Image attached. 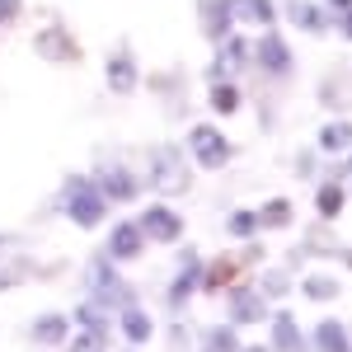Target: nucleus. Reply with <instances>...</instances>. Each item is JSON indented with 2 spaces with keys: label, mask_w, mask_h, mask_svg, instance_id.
Here are the masks:
<instances>
[{
  "label": "nucleus",
  "mask_w": 352,
  "mask_h": 352,
  "mask_svg": "<svg viewBox=\"0 0 352 352\" xmlns=\"http://www.w3.org/2000/svg\"><path fill=\"white\" fill-rule=\"evenodd\" d=\"M296 174H300V179L315 174V151H300V155H296Z\"/></svg>",
  "instance_id": "72a5a7b5"
},
{
  "label": "nucleus",
  "mask_w": 352,
  "mask_h": 352,
  "mask_svg": "<svg viewBox=\"0 0 352 352\" xmlns=\"http://www.w3.org/2000/svg\"><path fill=\"white\" fill-rule=\"evenodd\" d=\"M263 324H268V348L272 352H305V333H300L292 310H277V315H268Z\"/></svg>",
  "instance_id": "ddd939ff"
},
{
  "label": "nucleus",
  "mask_w": 352,
  "mask_h": 352,
  "mask_svg": "<svg viewBox=\"0 0 352 352\" xmlns=\"http://www.w3.org/2000/svg\"><path fill=\"white\" fill-rule=\"evenodd\" d=\"M127 352H136V348H127Z\"/></svg>",
  "instance_id": "a19ab883"
},
{
  "label": "nucleus",
  "mask_w": 352,
  "mask_h": 352,
  "mask_svg": "<svg viewBox=\"0 0 352 352\" xmlns=\"http://www.w3.org/2000/svg\"><path fill=\"white\" fill-rule=\"evenodd\" d=\"M226 235H230V240H254V235H258V212L235 207V212L226 217Z\"/></svg>",
  "instance_id": "a878e982"
},
{
  "label": "nucleus",
  "mask_w": 352,
  "mask_h": 352,
  "mask_svg": "<svg viewBox=\"0 0 352 352\" xmlns=\"http://www.w3.org/2000/svg\"><path fill=\"white\" fill-rule=\"evenodd\" d=\"M258 292H263V300H282L292 292V272L287 268H263L258 272Z\"/></svg>",
  "instance_id": "cd10ccee"
},
{
  "label": "nucleus",
  "mask_w": 352,
  "mask_h": 352,
  "mask_svg": "<svg viewBox=\"0 0 352 352\" xmlns=\"http://www.w3.org/2000/svg\"><path fill=\"white\" fill-rule=\"evenodd\" d=\"M19 10H24V0H0V33H5V24L19 19Z\"/></svg>",
  "instance_id": "473e14b6"
},
{
  "label": "nucleus",
  "mask_w": 352,
  "mask_h": 352,
  "mask_svg": "<svg viewBox=\"0 0 352 352\" xmlns=\"http://www.w3.org/2000/svg\"><path fill=\"white\" fill-rule=\"evenodd\" d=\"M94 184H99V192L109 197V207L141 197V174H132L122 160H99L94 164Z\"/></svg>",
  "instance_id": "423d86ee"
},
{
  "label": "nucleus",
  "mask_w": 352,
  "mask_h": 352,
  "mask_svg": "<svg viewBox=\"0 0 352 352\" xmlns=\"http://www.w3.org/2000/svg\"><path fill=\"white\" fill-rule=\"evenodd\" d=\"M305 343L315 352H352V333H348V324H338V320H320V324L310 329Z\"/></svg>",
  "instance_id": "f3484780"
},
{
  "label": "nucleus",
  "mask_w": 352,
  "mask_h": 352,
  "mask_svg": "<svg viewBox=\"0 0 352 352\" xmlns=\"http://www.w3.org/2000/svg\"><path fill=\"white\" fill-rule=\"evenodd\" d=\"M52 207H56V212H66L80 230H94V226L109 221V197L99 192L94 179H85V174H66V179H61Z\"/></svg>",
  "instance_id": "f257e3e1"
},
{
  "label": "nucleus",
  "mask_w": 352,
  "mask_h": 352,
  "mask_svg": "<svg viewBox=\"0 0 352 352\" xmlns=\"http://www.w3.org/2000/svg\"><path fill=\"white\" fill-rule=\"evenodd\" d=\"M338 28H343V38L352 43V10H343V14H338Z\"/></svg>",
  "instance_id": "f704fd0d"
},
{
  "label": "nucleus",
  "mask_w": 352,
  "mask_h": 352,
  "mask_svg": "<svg viewBox=\"0 0 352 352\" xmlns=\"http://www.w3.org/2000/svg\"><path fill=\"white\" fill-rule=\"evenodd\" d=\"M254 66H258L263 76H272V80H287V76L296 71V56H292V47L282 43L277 28H268V33L254 43Z\"/></svg>",
  "instance_id": "0eeeda50"
},
{
  "label": "nucleus",
  "mask_w": 352,
  "mask_h": 352,
  "mask_svg": "<svg viewBox=\"0 0 352 352\" xmlns=\"http://www.w3.org/2000/svg\"><path fill=\"white\" fill-rule=\"evenodd\" d=\"M33 52L43 56V61H56V66H76V61H80V43L71 38V28L52 24V28H43V33L33 38Z\"/></svg>",
  "instance_id": "9b49d317"
},
{
  "label": "nucleus",
  "mask_w": 352,
  "mask_h": 352,
  "mask_svg": "<svg viewBox=\"0 0 352 352\" xmlns=\"http://www.w3.org/2000/svg\"><path fill=\"white\" fill-rule=\"evenodd\" d=\"M184 155H188V164H197V169H226V164L235 160V146H230L226 132H217L212 122H192L188 141H184Z\"/></svg>",
  "instance_id": "7ed1b4c3"
},
{
  "label": "nucleus",
  "mask_w": 352,
  "mask_h": 352,
  "mask_svg": "<svg viewBox=\"0 0 352 352\" xmlns=\"http://www.w3.org/2000/svg\"><path fill=\"white\" fill-rule=\"evenodd\" d=\"M136 85H141L136 52H132V47H118V52L109 56V89H113V94H132Z\"/></svg>",
  "instance_id": "2eb2a0df"
},
{
  "label": "nucleus",
  "mask_w": 352,
  "mask_h": 352,
  "mask_svg": "<svg viewBox=\"0 0 352 352\" xmlns=\"http://www.w3.org/2000/svg\"><path fill=\"white\" fill-rule=\"evenodd\" d=\"M136 226H141L146 244H179L184 240V217H179L174 207H164V202L146 207V212L136 217Z\"/></svg>",
  "instance_id": "1a4fd4ad"
},
{
  "label": "nucleus",
  "mask_w": 352,
  "mask_h": 352,
  "mask_svg": "<svg viewBox=\"0 0 352 352\" xmlns=\"http://www.w3.org/2000/svg\"><path fill=\"white\" fill-rule=\"evenodd\" d=\"M235 348H240V333H235V324H230V320L197 333V352H235Z\"/></svg>",
  "instance_id": "4be33fe9"
},
{
  "label": "nucleus",
  "mask_w": 352,
  "mask_h": 352,
  "mask_svg": "<svg viewBox=\"0 0 352 352\" xmlns=\"http://www.w3.org/2000/svg\"><path fill=\"white\" fill-rule=\"evenodd\" d=\"M235 272L240 263L235 258H217V263H202V277H197V292H207V296H221L230 282H235Z\"/></svg>",
  "instance_id": "aec40b11"
},
{
  "label": "nucleus",
  "mask_w": 352,
  "mask_h": 352,
  "mask_svg": "<svg viewBox=\"0 0 352 352\" xmlns=\"http://www.w3.org/2000/svg\"><path fill=\"white\" fill-rule=\"evenodd\" d=\"M240 19H254L258 28H272L277 5H272V0H240Z\"/></svg>",
  "instance_id": "c85d7f7f"
},
{
  "label": "nucleus",
  "mask_w": 352,
  "mask_h": 352,
  "mask_svg": "<svg viewBox=\"0 0 352 352\" xmlns=\"http://www.w3.org/2000/svg\"><path fill=\"white\" fill-rule=\"evenodd\" d=\"M118 329H122V338H127L132 348H141V343H151V333H155V324H151V315L141 310V300H136V305H122V310H118Z\"/></svg>",
  "instance_id": "a211bd4d"
},
{
  "label": "nucleus",
  "mask_w": 352,
  "mask_h": 352,
  "mask_svg": "<svg viewBox=\"0 0 352 352\" xmlns=\"http://www.w3.org/2000/svg\"><path fill=\"white\" fill-rule=\"evenodd\" d=\"M207 99H212V109L221 113V118H230V113H240V85H230V80H217L212 85V94H207Z\"/></svg>",
  "instance_id": "bb28decb"
},
{
  "label": "nucleus",
  "mask_w": 352,
  "mask_h": 352,
  "mask_svg": "<svg viewBox=\"0 0 352 352\" xmlns=\"http://www.w3.org/2000/svg\"><path fill=\"white\" fill-rule=\"evenodd\" d=\"M315 151H320V155H348V151H352V122H348V118L324 122L320 136H315Z\"/></svg>",
  "instance_id": "6ab92c4d"
},
{
  "label": "nucleus",
  "mask_w": 352,
  "mask_h": 352,
  "mask_svg": "<svg viewBox=\"0 0 352 352\" xmlns=\"http://www.w3.org/2000/svg\"><path fill=\"white\" fill-rule=\"evenodd\" d=\"M221 296H226V310H230V324H235V329H240V324H263V320L272 315L258 287H235V282H230Z\"/></svg>",
  "instance_id": "6e6552de"
},
{
  "label": "nucleus",
  "mask_w": 352,
  "mask_h": 352,
  "mask_svg": "<svg viewBox=\"0 0 352 352\" xmlns=\"http://www.w3.org/2000/svg\"><path fill=\"white\" fill-rule=\"evenodd\" d=\"M43 352H52V348H43Z\"/></svg>",
  "instance_id": "ea45409f"
},
{
  "label": "nucleus",
  "mask_w": 352,
  "mask_h": 352,
  "mask_svg": "<svg viewBox=\"0 0 352 352\" xmlns=\"http://www.w3.org/2000/svg\"><path fill=\"white\" fill-rule=\"evenodd\" d=\"M197 277H202V254H197L192 244H184V249H179V272H174L169 287H164V310H169V315H184V310H188V300L197 296Z\"/></svg>",
  "instance_id": "20e7f679"
},
{
  "label": "nucleus",
  "mask_w": 352,
  "mask_h": 352,
  "mask_svg": "<svg viewBox=\"0 0 352 352\" xmlns=\"http://www.w3.org/2000/svg\"><path fill=\"white\" fill-rule=\"evenodd\" d=\"M329 10H338V14H343V10H352V0H329Z\"/></svg>",
  "instance_id": "4c0bfd02"
},
{
  "label": "nucleus",
  "mask_w": 352,
  "mask_h": 352,
  "mask_svg": "<svg viewBox=\"0 0 352 352\" xmlns=\"http://www.w3.org/2000/svg\"><path fill=\"white\" fill-rule=\"evenodd\" d=\"M235 352H272V348H268V343H249V348H244V343H240Z\"/></svg>",
  "instance_id": "c9c22d12"
},
{
  "label": "nucleus",
  "mask_w": 352,
  "mask_h": 352,
  "mask_svg": "<svg viewBox=\"0 0 352 352\" xmlns=\"http://www.w3.org/2000/svg\"><path fill=\"white\" fill-rule=\"evenodd\" d=\"M28 263H5V268H0V292H10V287H14V282H19V277H28Z\"/></svg>",
  "instance_id": "2f4dec72"
},
{
  "label": "nucleus",
  "mask_w": 352,
  "mask_h": 352,
  "mask_svg": "<svg viewBox=\"0 0 352 352\" xmlns=\"http://www.w3.org/2000/svg\"><path fill=\"white\" fill-rule=\"evenodd\" d=\"M71 324H80V329H89V333H104V338H109L113 333V315L99 310L94 300H80V305L71 310Z\"/></svg>",
  "instance_id": "5701e85b"
},
{
  "label": "nucleus",
  "mask_w": 352,
  "mask_h": 352,
  "mask_svg": "<svg viewBox=\"0 0 352 352\" xmlns=\"http://www.w3.org/2000/svg\"><path fill=\"white\" fill-rule=\"evenodd\" d=\"M66 348H71V352H109V338L80 329V333H71V338H66Z\"/></svg>",
  "instance_id": "c756f323"
},
{
  "label": "nucleus",
  "mask_w": 352,
  "mask_h": 352,
  "mask_svg": "<svg viewBox=\"0 0 352 352\" xmlns=\"http://www.w3.org/2000/svg\"><path fill=\"white\" fill-rule=\"evenodd\" d=\"M155 188L164 192H188L192 188V169H188V155L179 146H155L151 151V174H146Z\"/></svg>",
  "instance_id": "39448f33"
},
{
  "label": "nucleus",
  "mask_w": 352,
  "mask_h": 352,
  "mask_svg": "<svg viewBox=\"0 0 352 352\" xmlns=\"http://www.w3.org/2000/svg\"><path fill=\"white\" fill-rule=\"evenodd\" d=\"M300 296L305 300H333L338 296V277H329V272H305V277H300Z\"/></svg>",
  "instance_id": "393cba45"
},
{
  "label": "nucleus",
  "mask_w": 352,
  "mask_h": 352,
  "mask_svg": "<svg viewBox=\"0 0 352 352\" xmlns=\"http://www.w3.org/2000/svg\"><path fill=\"white\" fill-rule=\"evenodd\" d=\"M296 217V207H292V197H272L258 207V230H287Z\"/></svg>",
  "instance_id": "b1692460"
},
{
  "label": "nucleus",
  "mask_w": 352,
  "mask_h": 352,
  "mask_svg": "<svg viewBox=\"0 0 352 352\" xmlns=\"http://www.w3.org/2000/svg\"><path fill=\"white\" fill-rule=\"evenodd\" d=\"M343 207H348V188H343L338 179H324V184L315 188V212H320V221H338Z\"/></svg>",
  "instance_id": "412c9836"
},
{
  "label": "nucleus",
  "mask_w": 352,
  "mask_h": 352,
  "mask_svg": "<svg viewBox=\"0 0 352 352\" xmlns=\"http://www.w3.org/2000/svg\"><path fill=\"white\" fill-rule=\"evenodd\" d=\"M287 19L305 33H329L333 28V14H329L324 5H315V0H287Z\"/></svg>",
  "instance_id": "dca6fc26"
},
{
  "label": "nucleus",
  "mask_w": 352,
  "mask_h": 352,
  "mask_svg": "<svg viewBox=\"0 0 352 352\" xmlns=\"http://www.w3.org/2000/svg\"><path fill=\"white\" fill-rule=\"evenodd\" d=\"M28 338L43 343V348H66V338H71V315H61V310L38 315V320L28 324Z\"/></svg>",
  "instance_id": "4468645a"
},
{
  "label": "nucleus",
  "mask_w": 352,
  "mask_h": 352,
  "mask_svg": "<svg viewBox=\"0 0 352 352\" xmlns=\"http://www.w3.org/2000/svg\"><path fill=\"white\" fill-rule=\"evenodd\" d=\"M104 254H109L113 263H136V258L146 254V235H141V226H136V221H118V226L109 230Z\"/></svg>",
  "instance_id": "f8f14e48"
},
{
  "label": "nucleus",
  "mask_w": 352,
  "mask_h": 352,
  "mask_svg": "<svg viewBox=\"0 0 352 352\" xmlns=\"http://www.w3.org/2000/svg\"><path fill=\"white\" fill-rule=\"evenodd\" d=\"M19 244V235H0V249H14Z\"/></svg>",
  "instance_id": "58836bf2"
},
{
  "label": "nucleus",
  "mask_w": 352,
  "mask_h": 352,
  "mask_svg": "<svg viewBox=\"0 0 352 352\" xmlns=\"http://www.w3.org/2000/svg\"><path fill=\"white\" fill-rule=\"evenodd\" d=\"M263 258H268V249H263V244H258V240H244V249H240V254H235V263H240V268H244V263L254 268V263H263Z\"/></svg>",
  "instance_id": "7c9ffc66"
},
{
  "label": "nucleus",
  "mask_w": 352,
  "mask_h": 352,
  "mask_svg": "<svg viewBox=\"0 0 352 352\" xmlns=\"http://www.w3.org/2000/svg\"><path fill=\"white\" fill-rule=\"evenodd\" d=\"M197 19H202V38L226 43L240 24V0H197Z\"/></svg>",
  "instance_id": "9d476101"
},
{
  "label": "nucleus",
  "mask_w": 352,
  "mask_h": 352,
  "mask_svg": "<svg viewBox=\"0 0 352 352\" xmlns=\"http://www.w3.org/2000/svg\"><path fill=\"white\" fill-rule=\"evenodd\" d=\"M85 282H89V300L99 310H109V315H118L122 305H136V287L122 282V272H118V263L109 254H94L85 263Z\"/></svg>",
  "instance_id": "f03ea898"
},
{
  "label": "nucleus",
  "mask_w": 352,
  "mask_h": 352,
  "mask_svg": "<svg viewBox=\"0 0 352 352\" xmlns=\"http://www.w3.org/2000/svg\"><path fill=\"white\" fill-rule=\"evenodd\" d=\"M338 263H343V268L352 272V249H338Z\"/></svg>",
  "instance_id": "e433bc0d"
}]
</instances>
